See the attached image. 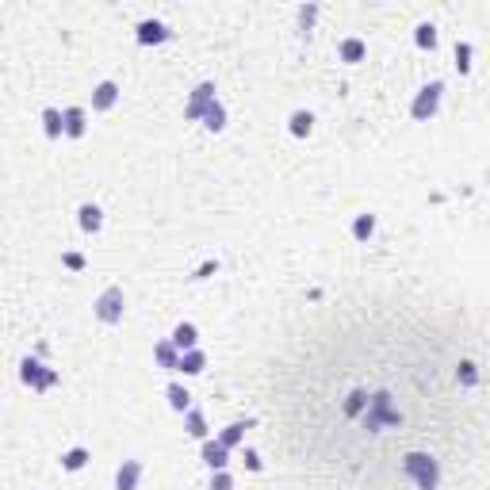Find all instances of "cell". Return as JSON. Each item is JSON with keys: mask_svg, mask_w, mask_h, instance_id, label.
Instances as JSON below:
<instances>
[{"mask_svg": "<svg viewBox=\"0 0 490 490\" xmlns=\"http://www.w3.org/2000/svg\"><path fill=\"white\" fill-rule=\"evenodd\" d=\"M402 467L421 490H436V482H441V467H436V459L425 456V452H406Z\"/></svg>", "mask_w": 490, "mask_h": 490, "instance_id": "1", "label": "cell"}, {"mask_svg": "<svg viewBox=\"0 0 490 490\" xmlns=\"http://www.w3.org/2000/svg\"><path fill=\"white\" fill-rule=\"evenodd\" d=\"M122 310H127V295H122L119 283H111V287L96 299V318L107 322V326H115V322H122Z\"/></svg>", "mask_w": 490, "mask_h": 490, "instance_id": "2", "label": "cell"}, {"mask_svg": "<svg viewBox=\"0 0 490 490\" xmlns=\"http://www.w3.org/2000/svg\"><path fill=\"white\" fill-rule=\"evenodd\" d=\"M441 96H444V84L441 81H433V84H425V88L418 92V100H413V107H410V115L413 119H433L436 111H441Z\"/></svg>", "mask_w": 490, "mask_h": 490, "instance_id": "3", "label": "cell"}, {"mask_svg": "<svg viewBox=\"0 0 490 490\" xmlns=\"http://www.w3.org/2000/svg\"><path fill=\"white\" fill-rule=\"evenodd\" d=\"M19 379L27 383L31 390H46V387H54V383H58V372H54V368H42L38 364V360H23L19 364Z\"/></svg>", "mask_w": 490, "mask_h": 490, "instance_id": "4", "label": "cell"}, {"mask_svg": "<svg viewBox=\"0 0 490 490\" xmlns=\"http://www.w3.org/2000/svg\"><path fill=\"white\" fill-rule=\"evenodd\" d=\"M211 104H214V84L203 81L196 92H191V104H188V111H184V115H188V119H203V111Z\"/></svg>", "mask_w": 490, "mask_h": 490, "instance_id": "5", "label": "cell"}, {"mask_svg": "<svg viewBox=\"0 0 490 490\" xmlns=\"http://www.w3.org/2000/svg\"><path fill=\"white\" fill-rule=\"evenodd\" d=\"M138 479H142V464L138 459H122L119 471H115V490H138Z\"/></svg>", "mask_w": 490, "mask_h": 490, "instance_id": "6", "label": "cell"}, {"mask_svg": "<svg viewBox=\"0 0 490 490\" xmlns=\"http://www.w3.org/2000/svg\"><path fill=\"white\" fill-rule=\"evenodd\" d=\"M168 38H173V31H168L165 23H157V19H142V23H138V42H142V46L168 42Z\"/></svg>", "mask_w": 490, "mask_h": 490, "instance_id": "7", "label": "cell"}, {"mask_svg": "<svg viewBox=\"0 0 490 490\" xmlns=\"http://www.w3.org/2000/svg\"><path fill=\"white\" fill-rule=\"evenodd\" d=\"M168 341H173V349H180V352H191L199 345V329L191 326V322H180V326L173 329V337H168Z\"/></svg>", "mask_w": 490, "mask_h": 490, "instance_id": "8", "label": "cell"}, {"mask_svg": "<svg viewBox=\"0 0 490 490\" xmlns=\"http://www.w3.org/2000/svg\"><path fill=\"white\" fill-rule=\"evenodd\" d=\"M115 100H119V84H115V81L96 84V92H92V107H96V111H111Z\"/></svg>", "mask_w": 490, "mask_h": 490, "instance_id": "9", "label": "cell"}, {"mask_svg": "<svg viewBox=\"0 0 490 490\" xmlns=\"http://www.w3.org/2000/svg\"><path fill=\"white\" fill-rule=\"evenodd\" d=\"M77 222H81L84 234H100V230H104V211H100L96 203H84L81 211H77Z\"/></svg>", "mask_w": 490, "mask_h": 490, "instance_id": "10", "label": "cell"}, {"mask_svg": "<svg viewBox=\"0 0 490 490\" xmlns=\"http://www.w3.org/2000/svg\"><path fill=\"white\" fill-rule=\"evenodd\" d=\"M230 448H222L219 441H203V464L211 467V471H222V467L230 464V456H226Z\"/></svg>", "mask_w": 490, "mask_h": 490, "instance_id": "11", "label": "cell"}, {"mask_svg": "<svg viewBox=\"0 0 490 490\" xmlns=\"http://www.w3.org/2000/svg\"><path fill=\"white\" fill-rule=\"evenodd\" d=\"M61 134H69V138L84 134V111L81 107H65V111H61Z\"/></svg>", "mask_w": 490, "mask_h": 490, "instance_id": "12", "label": "cell"}, {"mask_svg": "<svg viewBox=\"0 0 490 490\" xmlns=\"http://www.w3.org/2000/svg\"><path fill=\"white\" fill-rule=\"evenodd\" d=\"M207 368V356L199 349H191V352H180V360H176V372H184V375H199Z\"/></svg>", "mask_w": 490, "mask_h": 490, "instance_id": "13", "label": "cell"}, {"mask_svg": "<svg viewBox=\"0 0 490 490\" xmlns=\"http://www.w3.org/2000/svg\"><path fill=\"white\" fill-rule=\"evenodd\" d=\"M287 130L295 138H306L314 130V115L310 111H291V119H287Z\"/></svg>", "mask_w": 490, "mask_h": 490, "instance_id": "14", "label": "cell"}, {"mask_svg": "<svg viewBox=\"0 0 490 490\" xmlns=\"http://www.w3.org/2000/svg\"><path fill=\"white\" fill-rule=\"evenodd\" d=\"M245 429H253V421H234V425H226V429H222V436H219V444H222V448H234V444H242Z\"/></svg>", "mask_w": 490, "mask_h": 490, "instance_id": "15", "label": "cell"}, {"mask_svg": "<svg viewBox=\"0 0 490 490\" xmlns=\"http://www.w3.org/2000/svg\"><path fill=\"white\" fill-rule=\"evenodd\" d=\"M153 356H157V364L161 368H168V372H176V349H173V341H157V349H153Z\"/></svg>", "mask_w": 490, "mask_h": 490, "instance_id": "16", "label": "cell"}, {"mask_svg": "<svg viewBox=\"0 0 490 490\" xmlns=\"http://www.w3.org/2000/svg\"><path fill=\"white\" fill-rule=\"evenodd\" d=\"M165 395H168V406H173V410H180V413L191 406V395L180 387V383H168V390H165Z\"/></svg>", "mask_w": 490, "mask_h": 490, "instance_id": "17", "label": "cell"}, {"mask_svg": "<svg viewBox=\"0 0 490 490\" xmlns=\"http://www.w3.org/2000/svg\"><path fill=\"white\" fill-rule=\"evenodd\" d=\"M372 234H375V214H356V222H352V237H356V242H368Z\"/></svg>", "mask_w": 490, "mask_h": 490, "instance_id": "18", "label": "cell"}, {"mask_svg": "<svg viewBox=\"0 0 490 490\" xmlns=\"http://www.w3.org/2000/svg\"><path fill=\"white\" fill-rule=\"evenodd\" d=\"M88 448H69L65 456H61V467H65V471H81L84 464H88Z\"/></svg>", "mask_w": 490, "mask_h": 490, "instance_id": "19", "label": "cell"}, {"mask_svg": "<svg viewBox=\"0 0 490 490\" xmlns=\"http://www.w3.org/2000/svg\"><path fill=\"white\" fill-rule=\"evenodd\" d=\"M203 127H207V130H222V127H226V111H222L219 100H214V104L203 111Z\"/></svg>", "mask_w": 490, "mask_h": 490, "instance_id": "20", "label": "cell"}, {"mask_svg": "<svg viewBox=\"0 0 490 490\" xmlns=\"http://www.w3.org/2000/svg\"><path fill=\"white\" fill-rule=\"evenodd\" d=\"M42 130H46V138H61V111L58 107H46L42 111Z\"/></svg>", "mask_w": 490, "mask_h": 490, "instance_id": "21", "label": "cell"}, {"mask_svg": "<svg viewBox=\"0 0 490 490\" xmlns=\"http://www.w3.org/2000/svg\"><path fill=\"white\" fill-rule=\"evenodd\" d=\"M368 54V46L360 42V38H345L341 42V61H360Z\"/></svg>", "mask_w": 490, "mask_h": 490, "instance_id": "22", "label": "cell"}, {"mask_svg": "<svg viewBox=\"0 0 490 490\" xmlns=\"http://www.w3.org/2000/svg\"><path fill=\"white\" fill-rule=\"evenodd\" d=\"M184 429H188L191 436H199V441H207V421L199 410H188V421H184Z\"/></svg>", "mask_w": 490, "mask_h": 490, "instance_id": "23", "label": "cell"}, {"mask_svg": "<svg viewBox=\"0 0 490 490\" xmlns=\"http://www.w3.org/2000/svg\"><path fill=\"white\" fill-rule=\"evenodd\" d=\"M413 38H418V46H421V50H436V31L429 27V23H421V27H418V35H413Z\"/></svg>", "mask_w": 490, "mask_h": 490, "instance_id": "24", "label": "cell"}, {"mask_svg": "<svg viewBox=\"0 0 490 490\" xmlns=\"http://www.w3.org/2000/svg\"><path fill=\"white\" fill-rule=\"evenodd\" d=\"M456 69L459 73L471 69V42H456Z\"/></svg>", "mask_w": 490, "mask_h": 490, "instance_id": "25", "label": "cell"}, {"mask_svg": "<svg viewBox=\"0 0 490 490\" xmlns=\"http://www.w3.org/2000/svg\"><path fill=\"white\" fill-rule=\"evenodd\" d=\"M459 383H464V387H475V383H479V368H475L471 360L459 364Z\"/></svg>", "mask_w": 490, "mask_h": 490, "instance_id": "26", "label": "cell"}, {"mask_svg": "<svg viewBox=\"0 0 490 490\" xmlns=\"http://www.w3.org/2000/svg\"><path fill=\"white\" fill-rule=\"evenodd\" d=\"M242 459H245V467H249V471H264V459H260L253 448H245V452H242Z\"/></svg>", "mask_w": 490, "mask_h": 490, "instance_id": "27", "label": "cell"}, {"mask_svg": "<svg viewBox=\"0 0 490 490\" xmlns=\"http://www.w3.org/2000/svg\"><path fill=\"white\" fill-rule=\"evenodd\" d=\"M211 490H234V479H230L226 471H214V479H211Z\"/></svg>", "mask_w": 490, "mask_h": 490, "instance_id": "28", "label": "cell"}, {"mask_svg": "<svg viewBox=\"0 0 490 490\" xmlns=\"http://www.w3.org/2000/svg\"><path fill=\"white\" fill-rule=\"evenodd\" d=\"M314 15H318V8H299V23H303V27H310V23H314Z\"/></svg>", "mask_w": 490, "mask_h": 490, "instance_id": "29", "label": "cell"}, {"mask_svg": "<svg viewBox=\"0 0 490 490\" xmlns=\"http://www.w3.org/2000/svg\"><path fill=\"white\" fill-rule=\"evenodd\" d=\"M61 260H65L69 268H84V257H81V253H65Z\"/></svg>", "mask_w": 490, "mask_h": 490, "instance_id": "30", "label": "cell"}]
</instances>
